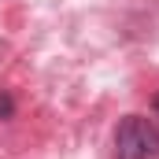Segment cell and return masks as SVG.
I'll return each mask as SVG.
<instances>
[{
    "mask_svg": "<svg viewBox=\"0 0 159 159\" xmlns=\"http://www.w3.org/2000/svg\"><path fill=\"white\" fill-rule=\"evenodd\" d=\"M115 159H159V126L144 115H126L115 126Z\"/></svg>",
    "mask_w": 159,
    "mask_h": 159,
    "instance_id": "obj_1",
    "label": "cell"
},
{
    "mask_svg": "<svg viewBox=\"0 0 159 159\" xmlns=\"http://www.w3.org/2000/svg\"><path fill=\"white\" fill-rule=\"evenodd\" d=\"M11 111H15V104H11V96H7V93H0V119H7Z\"/></svg>",
    "mask_w": 159,
    "mask_h": 159,
    "instance_id": "obj_2",
    "label": "cell"
},
{
    "mask_svg": "<svg viewBox=\"0 0 159 159\" xmlns=\"http://www.w3.org/2000/svg\"><path fill=\"white\" fill-rule=\"evenodd\" d=\"M152 107H156V115H159V93H156V96H152Z\"/></svg>",
    "mask_w": 159,
    "mask_h": 159,
    "instance_id": "obj_3",
    "label": "cell"
}]
</instances>
